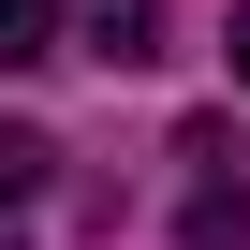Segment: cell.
<instances>
[{"label":"cell","instance_id":"1","mask_svg":"<svg viewBox=\"0 0 250 250\" xmlns=\"http://www.w3.org/2000/svg\"><path fill=\"white\" fill-rule=\"evenodd\" d=\"M74 44H88V59H118V74L162 59V0H74Z\"/></svg>","mask_w":250,"mask_h":250},{"label":"cell","instance_id":"2","mask_svg":"<svg viewBox=\"0 0 250 250\" xmlns=\"http://www.w3.org/2000/svg\"><path fill=\"white\" fill-rule=\"evenodd\" d=\"M59 15L74 0H0V74H44L59 59Z\"/></svg>","mask_w":250,"mask_h":250},{"label":"cell","instance_id":"3","mask_svg":"<svg viewBox=\"0 0 250 250\" xmlns=\"http://www.w3.org/2000/svg\"><path fill=\"white\" fill-rule=\"evenodd\" d=\"M235 88H250V0H235Z\"/></svg>","mask_w":250,"mask_h":250}]
</instances>
